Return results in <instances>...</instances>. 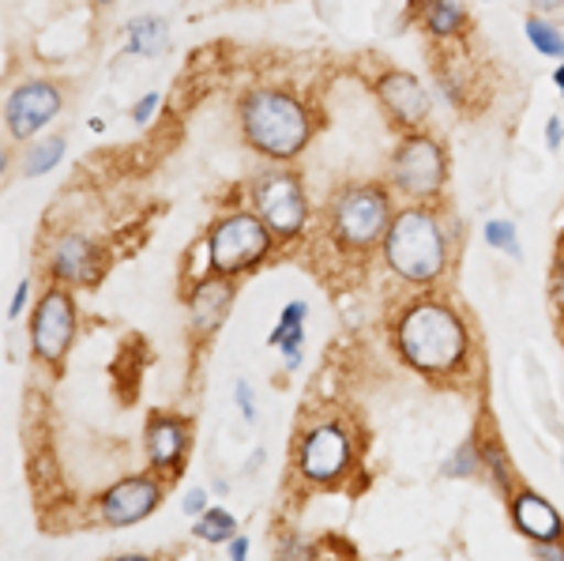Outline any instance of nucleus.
Instances as JSON below:
<instances>
[{"label": "nucleus", "mask_w": 564, "mask_h": 561, "mask_svg": "<svg viewBox=\"0 0 564 561\" xmlns=\"http://www.w3.org/2000/svg\"><path fill=\"white\" fill-rule=\"evenodd\" d=\"M395 343L399 355L425 377L456 374L470 350L467 324L448 302H436V298H417L406 305L395 324Z\"/></svg>", "instance_id": "obj_1"}, {"label": "nucleus", "mask_w": 564, "mask_h": 561, "mask_svg": "<svg viewBox=\"0 0 564 561\" xmlns=\"http://www.w3.org/2000/svg\"><path fill=\"white\" fill-rule=\"evenodd\" d=\"M238 125L245 143L275 162L297 159L313 140V117L290 90L279 87L245 90L238 103Z\"/></svg>", "instance_id": "obj_2"}, {"label": "nucleus", "mask_w": 564, "mask_h": 561, "mask_svg": "<svg viewBox=\"0 0 564 561\" xmlns=\"http://www.w3.org/2000/svg\"><path fill=\"white\" fill-rule=\"evenodd\" d=\"M384 260L403 283H436L448 268V234L433 207L411 204L391 215V226L384 234Z\"/></svg>", "instance_id": "obj_3"}, {"label": "nucleus", "mask_w": 564, "mask_h": 561, "mask_svg": "<svg viewBox=\"0 0 564 561\" xmlns=\"http://www.w3.org/2000/svg\"><path fill=\"white\" fill-rule=\"evenodd\" d=\"M391 196L377 181H361L347 185L332 196L327 204V238L343 252H369L377 241H384L391 226Z\"/></svg>", "instance_id": "obj_4"}, {"label": "nucleus", "mask_w": 564, "mask_h": 561, "mask_svg": "<svg viewBox=\"0 0 564 561\" xmlns=\"http://www.w3.org/2000/svg\"><path fill=\"white\" fill-rule=\"evenodd\" d=\"M388 177L399 193L417 204L436 201L444 181H448V155H444L441 140L430 132H406L399 148L391 151Z\"/></svg>", "instance_id": "obj_5"}, {"label": "nucleus", "mask_w": 564, "mask_h": 561, "mask_svg": "<svg viewBox=\"0 0 564 561\" xmlns=\"http://www.w3.org/2000/svg\"><path fill=\"white\" fill-rule=\"evenodd\" d=\"M271 226L260 219L257 212H238L226 215L223 223H215V230L207 234V257H212L215 276H241L252 265H260L271 249Z\"/></svg>", "instance_id": "obj_6"}, {"label": "nucleus", "mask_w": 564, "mask_h": 561, "mask_svg": "<svg viewBox=\"0 0 564 561\" xmlns=\"http://www.w3.org/2000/svg\"><path fill=\"white\" fill-rule=\"evenodd\" d=\"M252 204L257 215L271 226L279 241H294L308 223V201L302 177L290 174V170H263L252 177Z\"/></svg>", "instance_id": "obj_7"}, {"label": "nucleus", "mask_w": 564, "mask_h": 561, "mask_svg": "<svg viewBox=\"0 0 564 561\" xmlns=\"http://www.w3.org/2000/svg\"><path fill=\"white\" fill-rule=\"evenodd\" d=\"M354 464V438L347 422H313L297 441V475L313 486H335Z\"/></svg>", "instance_id": "obj_8"}, {"label": "nucleus", "mask_w": 564, "mask_h": 561, "mask_svg": "<svg viewBox=\"0 0 564 561\" xmlns=\"http://www.w3.org/2000/svg\"><path fill=\"white\" fill-rule=\"evenodd\" d=\"M72 336H76V302L65 287H50L42 294L39 310L31 316V347L34 358L42 362H61L65 350L72 347Z\"/></svg>", "instance_id": "obj_9"}, {"label": "nucleus", "mask_w": 564, "mask_h": 561, "mask_svg": "<svg viewBox=\"0 0 564 561\" xmlns=\"http://www.w3.org/2000/svg\"><path fill=\"white\" fill-rule=\"evenodd\" d=\"M61 87L50 84V79H26L8 95L4 103V129L12 140H31L34 132L42 129L45 121L61 114Z\"/></svg>", "instance_id": "obj_10"}, {"label": "nucleus", "mask_w": 564, "mask_h": 561, "mask_svg": "<svg viewBox=\"0 0 564 561\" xmlns=\"http://www.w3.org/2000/svg\"><path fill=\"white\" fill-rule=\"evenodd\" d=\"M162 501V486L159 478L151 475H132V478H121L117 486H109L98 501L102 509V520L109 528H129V524H140L148 520Z\"/></svg>", "instance_id": "obj_11"}, {"label": "nucleus", "mask_w": 564, "mask_h": 561, "mask_svg": "<svg viewBox=\"0 0 564 561\" xmlns=\"http://www.w3.org/2000/svg\"><path fill=\"white\" fill-rule=\"evenodd\" d=\"M372 90H377V103L384 106V114L395 125H403L406 132L422 129L425 117H430V95H425V87L417 84L411 72L391 68L384 76H377Z\"/></svg>", "instance_id": "obj_12"}, {"label": "nucleus", "mask_w": 564, "mask_h": 561, "mask_svg": "<svg viewBox=\"0 0 564 561\" xmlns=\"http://www.w3.org/2000/svg\"><path fill=\"white\" fill-rule=\"evenodd\" d=\"M143 441H148V460H151L154 472L174 475L181 467V460H185V449H188V427H185V419H177V414L154 411L148 419Z\"/></svg>", "instance_id": "obj_13"}, {"label": "nucleus", "mask_w": 564, "mask_h": 561, "mask_svg": "<svg viewBox=\"0 0 564 561\" xmlns=\"http://www.w3.org/2000/svg\"><path fill=\"white\" fill-rule=\"evenodd\" d=\"M98 271V249L95 241L84 238V234H68L61 238L50 252V276L65 287H79L87 279H95Z\"/></svg>", "instance_id": "obj_14"}, {"label": "nucleus", "mask_w": 564, "mask_h": 561, "mask_svg": "<svg viewBox=\"0 0 564 561\" xmlns=\"http://www.w3.org/2000/svg\"><path fill=\"white\" fill-rule=\"evenodd\" d=\"M512 524L520 528V536L531 542H553L561 539V517L542 494L534 490H520L512 497Z\"/></svg>", "instance_id": "obj_15"}, {"label": "nucleus", "mask_w": 564, "mask_h": 561, "mask_svg": "<svg viewBox=\"0 0 564 561\" xmlns=\"http://www.w3.org/2000/svg\"><path fill=\"white\" fill-rule=\"evenodd\" d=\"M230 302H234L230 276L204 279V283L196 287V294H193V328H199V336H212L218 324L226 321Z\"/></svg>", "instance_id": "obj_16"}, {"label": "nucleus", "mask_w": 564, "mask_h": 561, "mask_svg": "<svg viewBox=\"0 0 564 561\" xmlns=\"http://www.w3.org/2000/svg\"><path fill=\"white\" fill-rule=\"evenodd\" d=\"M467 26H470V15L463 12L459 0H430V8H425V31H430L436 42L459 39Z\"/></svg>", "instance_id": "obj_17"}, {"label": "nucleus", "mask_w": 564, "mask_h": 561, "mask_svg": "<svg viewBox=\"0 0 564 561\" xmlns=\"http://www.w3.org/2000/svg\"><path fill=\"white\" fill-rule=\"evenodd\" d=\"M523 31H527V42L542 53V57H553V61H564V34L557 31V23H550L545 15L531 12L523 20Z\"/></svg>", "instance_id": "obj_18"}, {"label": "nucleus", "mask_w": 564, "mask_h": 561, "mask_svg": "<svg viewBox=\"0 0 564 561\" xmlns=\"http://www.w3.org/2000/svg\"><path fill=\"white\" fill-rule=\"evenodd\" d=\"M166 45V20H154V15H143V20H132L129 26V50L143 53V57H154V53Z\"/></svg>", "instance_id": "obj_19"}, {"label": "nucleus", "mask_w": 564, "mask_h": 561, "mask_svg": "<svg viewBox=\"0 0 564 561\" xmlns=\"http://www.w3.org/2000/svg\"><path fill=\"white\" fill-rule=\"evenodd\" d=\"M61 159H65V140H61V136H53V140H45V143H34L31 155H26V162H23V174L26 177L50 174Z\"/></svg>", "instance_id": "obj_20"}, {"label": "nucleus", "mask_w": 564, "mask_h": 561, "mask_svg": "<svg viewBox=\"0 0 564 561\" xmlns=\"http://www.w3.org/2000/svg\"><path fill=\"white\" fill-rule=\"evenodd\" d=\"M234 517L226 509H207L204 517L196 520V536L204 542H230L234 539Z\"/></svg>", "instance_id": "obj_21"}, {"label": "nucleus", "mask_w": 564, "mask_h": 561, "mask_svg": "<svg viewBox=\"0 0 564 561\" xmlns=\"http://www.w3.org/2000/svg\"><path fill=\"white\" fill-rule=\"evenodd\" d=\"M486 241L494 246L497 252H505V257H520V238H516V226L508 219H494L486 223Z\"/></svg>", "instance_id": "obj_22"}, {"label": "nucleus", "mask_w": 564, "mask_h": 561, "mask_svg": "<svg viewBox=\"0 0 564 561\" xmlns=\"http://www.w3.org/2000/svg\"><path fill=\"white\" fill-rule=\"evenodd\" d=\"M478 464H481V452H478V445H459L456 449V456L448 460V472L452 478H467V475H475L478 472Z\"/></svg>", "instance_id": "obj_23"}, {"label": "nucleus", "mask_w": 564, "mask_h": 561, "mask_svg": "<svg viewBox=\"0 0 564 561\" xmlns=\"http://www.w3.org/2000/svg\"><path fill=\"white\" fill-rule=\"evenodd\" d=\"M302 343H305V324H294V328L279 339V350H282L286 369H297V362H302Z\"/></svg>", "instance_id": "obj_24"}, {"label": "nucleus", "mask_w": 564, "mask_h": 561, "mask_svg": "<svg viewBox=\"0 0 564 561\" xmlns=\"http://www.w3.org/2000/svg\"><path fill=\"white\" fill-rule=\"evenodd\" d=\"M305 316H308V305H305V302H290L286 310H282V316H279V328H275V332H271V336H268V343H271V347H279V339L286 336V332L294 328V324H302Z\"/></svg>", "instance_id": "obj_25"}, {"label": "nucleus", "mask_w": 564, "mask_h": 561, "mask_svg": "<svg viewBox=\"0 0 564 561\" xmlns=\"http://www.w3.org/2000/svg\"><path fill=\"white\" fill-rule=\"evenodd\" d=\"M481 460H486V464L494 467V472H497L494 478L508 490V486H512V467L505 464V452H500L497 445H481Z\"/></svg>", "instance_id": "obj_26"}, {"label": "nucleus", "mask_w": 564, "mask_h": 561, "mask_svg": "<svg viewBox=\"0 0 564 561\" xmlns=\"http://www.w3.org/2000/svg\"><path fill=\"white\" fill-rule=\"evenodd\" d=\"M154 106H159V95H154V90H151V95H143L140 103L132 106L135 125H148V121H151V114H154Z\"/></svg>", "instance_id": "obj_27"}, {"label": "nucleus", "mask_w": 564, "mask_h": 561, "mask_svg": "<svg viewBox=\"0 0 564 561\" xmlns=\"http://www.w3.org/2000/svg\"><path fill=\"white\" fill-rule=\"evenodd\" d=\"M185 513H188V517H204V513H207V494L204 490H188L185 494Z\"/></svg>", "instance_id": "obj_28"}, {"label": "nucleus", "mask_w": 564, "mask_h": 561, "mask_svg": "<svg viewBox=\"0 0 564 561\" xmlns=\"http://www.w3.org/2000/svg\"><path fill=\"white\" fill-rule=\"evenodd\" d=\"M238 407H241V414H245V422H257V407H252V396H249V385L238 381Z\"/></svg>", "instance_id": "obj_29"}, {"label": "nucleus", "mask_w": 564, "mask_h": 561, "mask_svg": "<svg viewBox=\"0 0 564 561\" xmlns=\"http://www.w3.org/2000/svg\"><path fill=\"white\" fill-rule=\"evenodd\" d=\"M534 558H550V561H564V547L557 539L553 542H534Z\"/></svg>", "instance_id": "obj_30"}, {"label": "nucleus", "mask_w": 564, "mask_h": 561, "mask_svg": "<svg viewBox=\"0 0 564 561\" xmlns=\"http://www.w3.org/2000/svg\"><path fill=\"white\" fill-rule=\"evenodd\" d=\"M561 140H564V125L557 121V117H550V121H545V143H550V148L557 151Z\"/></svg>", "instance_id": "obj_31"}, {"label": "nucleus", "mask_w": 564, "mask_h": 561, "mask_svg": "<svg viewBox=\"0 0 564 561\" xmlns=\"http://www.w3.org/2000/svg\"><path fill=\"white\" fill-rule=\"evenodd\" d=\"M26 291H31V283H26V279H23V283L15 287V298H12V305H8V316H12V321H15V316H20V313H23V305H26Z\"/></svg>", "instance_id": "obj_32"}, {"label": "nucleus", "mask_w": 564, "mask_h": 561, "mask_svg": "<svg viewBox=\"0 0 564 561\" xmlns=\"http://www.w3.org/2000/svg\"><path fill=\"white\" fill-rule=\"evenodd\" d=\"M561 8H564V0H531V12H539V15L561 12Z\"/></svg>", "instance_id": "obj_33"}, {"label": "nucleus", "mask_w": 564, "mask_h": 561, "mask_svg": "<svg viewBox=\"0 0 564 561\" xmlns=\"http://www.w3.org/2000/svg\"><path fill=\"white\" fill-rule=\"evenodd\" d=\"M226 554H230L234 561H241L245 554H249V539H245V536H234V539H230V550H226Z\"/></svg>", "instance_id": "obj_34"}, {"label": "nucleus", "mask_w": 564, "mask_h": 561, "mask_svg": "<svg viewBox=\"0 0 564 561\" xmlns=\"http://www.w3.org/2000/svg\"><path fill=\"white\" fill-rule=\"evenodd\" d=\"M553 298H557V305L564 310V265L557 268V276H553Z\"/></svg>", "instance_id": "obj_35"}, {"label": "nucleus", "mask_w": 564, "mask_h": 561, "mask_svg": "<svg viewBox=\"0 0 564 561\" xmlns=\"http://www.w3.org/2000/svg\"><path fill=\"white\" fill-rule=\"evenodd\" d=\"M553 84H557V90H561V95H564V61H561V65H557V72H553Z\"/></svg>", "instance_id": "obj_36"}, {"label": "nucleus", "mask_w": 564, "mask_h": 561, "mask_svg": "<svg viewBox=\"0 0 564 561\" xmlns=\"http://www.w3.org/2000/svg\"><path fill=\"white\" fill-rule=\"evenodd\" d=\"M98 4H113V0H98Z\"/></svg>", "instance_id": "obj_37"}]
</instances>
